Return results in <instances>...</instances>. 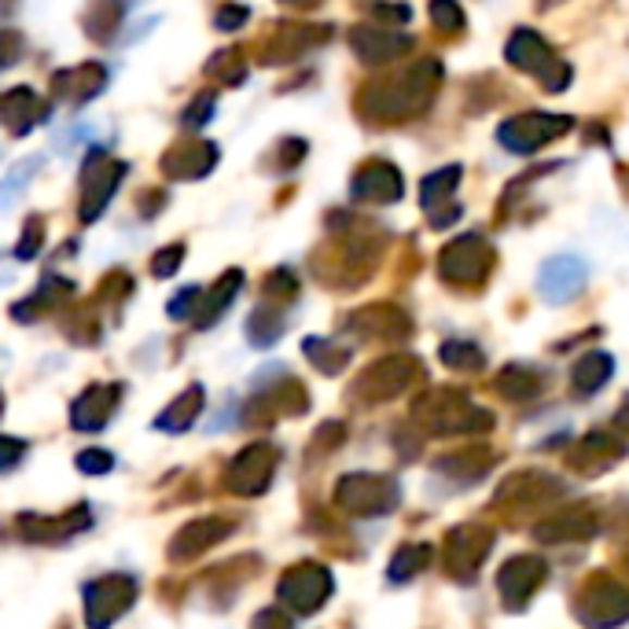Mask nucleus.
I'll return each mask as SVG.
<instances>
[{
    "instance_id": "obj_14",
    "label": "nucleus",
    "mask_w": 629,
    "mask_h": 629,
    "mask_svg": "<svg viewBox=\"0 0 629 629\" xmlns=\"http://www.w3.org/2000/svg\"><path fill=\"white\" fill-rule=\"evenodd\" d=\"M247 8H236V4H225V8H221V12H218V18H214V23H218V30H239V26H244L247 23Z\"/></svg>"
},
{
    "instance_id": "obj_3",
    "label": "nucleus",
    "mask_w": 629,
    "mask_h": 629,
    "mask_svg": "<svg viewBox=\"0 0 629 629\" xmlns=\"http://www.w3.org/2000/svg\"><path fill=\"white\" fill-rule=\"evenodd\" d=\"M564 130H570L567 119H545V114H519V119H511L501 125V144H505L508 151H534L538 144H545L548 137H559Z\"/></svg>"
},
{
    "instance_id": "obj_10",
    "label": "nucleus",
    "mask_w": 629,
    "mask_h": 629,
    "mask_svg": "<svg viewBox=\"0 0 629 629\" xmlns=\"http://www.w3.org/2000/svg\"><path fill=\"white\" fill-rule=\"evenodd\" d=\"M122 26V4L119 0H96L85 15V30H89L96 41H111Z\"/></svg>"
},
{
    "instance_id": "obj_5",
    "label": "nucleus",
    "mask_w": 629,
    "mask_h": 629,
    "mask_svg": "<svg viewBox=\"0 0 629 629\" xmlns=\"http://www.w3.org/2000/svg\"><path fill=\"white\" fill-rule=\"evenodd\" d=\"M218 162V148L214 144H185V148H173L166 155V170L173 177H202L210 173Z\"/></svg>"
},
{
    "instance_id": "obj_4",
    "label": "nucleus",
    "mask_w": 629,
    "mask_h": 629,
    "mask_svg": "<svg viewBox=\"0 0 629 629\" xmlns=\"http://www.w3.org/2000/svg\"><path fill=\"white\" fill-rule=\"evenodd\" d=\"M103 85H108V71H103L100 63L74 66V71L55 74V92L66 96V100H71L74 108H82L85 100H92V96H100V92H103Z\"/></svg>"
},
{
    "instance_id": "obj_6",
    "label": "nucleus",
    "mask_w": 629,
    "mask_h": 629,
    "mask_svg": "<svg viewBox=\"0 0 629 629\" xmlns=\"http://www.w3.org/2000/svg\"><path fill=\"white\" fill-rule=\"evenodd\" d=\"M354 48L361 52L365 63H380V60H391V55H398L402 48H409V37L380 30V26H361V30L354 34Z\"/></svg>"
},
{
    "instance_id": "obj_17",
    "label": "nucleus",
    "mask_w": 629,
    "mask_h": 629,
    "mask_svg": "<svg viewBox=\"0 0 629 629\" xmlns=\"http://www.w3.org/2000/svg\"><path fill=\"white\" fill-rule=\"evenodd\" d=\"M125 4H133V0H122V8H125Z\"/></svg>"
},
{
    "instance_id": "obj_1",
    "label": "nucleus",
    "mask_w": 629,
    "mask_h": 629,
    "mask_svg": "<svg viewBox=\"0 0 629 629\" xmlns=\"http://www.w3.org/2000/svg\"><path fill=\"white\" fill-rule=\"evenodd\" d=\"M122 173H125V162H111L108 151L103 148H92L89 162H85V218H96L103 207H108L111 192L122 185Z\"/></svg>"
},
{
    "instance_id": "obj_12",
    "label": "nucleus",
    "mask_w": 629,
    "mask_h": 629,
    "mask_svg": "<svg viewBox=\"0 0 629 629\" xmlns=\"http://www.w3.org/2000/svg\"><path fill=\"white\" fill-rule=\"evenodd\" d=\"M210 111H214V96H207V92H202L199 100L192 103V108L185 111V119H181V122H185L188 130H199V125H207L210 119H214V114H210Z\"/></svg>"
},
{
    "instance_id": "obj_7",
    "label": "nucleus",
    "mask_w": 629,
    "mask_h": 629,
    "mask_svg": "<svg viewBox=\"0 0 629 629\" xmlns=\"http://www.w3.org/2000/svg\"><path fill=\"white\" fill-rule=\"evenodd\" d=\"M0 119L8 122V130L15 133V137H23V133H30L37 119H41V108H37V96L30 89H12L0 100Z\"/></svg>"
},
{
    "instance_id": "obj_11",
    "label": "nucleus",
    "mask_w": 629,
    "mask_h": 629,
    "mask_svg": "<svg viewBox=\"0 0 629 629\" xmlns=\"http://www.w3.org/2000/svg\"><path fill=\"white\" fill-rule=\"evenodd\" d=\"M18 55H23V37H18L15 30H0V71L15 66Z\"/></svg>"
},
{
    "instance_id": "obj_13",
    "label": "nucleus",
    "mask_w": 629,
    "mask_h": 629,
    "mask_svg": "<svg viewBox=\"0 0 629 629\" xmlns=\"http://www.w3.org/2000/svg\"><path fill=\"white\" fill-rule=\"evenodd\" d=\"M431 15L439 18L442 30H453V26H460V8L453 4V0H434V4H431Z\"/></svg>"
},
{
    "instance_id": "obj_16",
    "label": "nucleus",
    "mask_w": 629,
    "mask_h": 629,
    "mask_svg": "<svg viewBox=\"0 0 629 629\" xmlns=\"http://www.w3.org/2000/svg\"><path fill=\"white\" fill-rule=\"evenodd\" d=\"M287 4H309V0H287Z\"/></svg>"
},
{
    "instance_id": "obj_15",
    "label": "nucleus",
    "mask_w": 629,
    "mask_h": 629,
    "mask_svg": "<svg viewBox=\"0 0 629 629\" xmlns=\"http://www.w3.org/2000/svg\"><path fill=\"white\" fill-rule=\"evenodd\" d=\"M12 8H15V0H0V18L12 15Z\"/></svg>"
},
{
    "instance_id": "obj_8",
    "label": "nucleus",
    "mask_w": 629,
    "mask_h": 629,
    "mask_svg": "<svg viewBox=\"0 0 629 629\" xmlns=\"http://www.w3.org/2000/svg\"><path fill=\"white\" fill-rule=\"evenodd\" d=\"M354 196H372V199H398L402 196V177L391 166H369L361 177L354 181Z\"/></svg>"
},
{
    "instance_id": "obj_2",
    "label": "nucleus",
    "mask_w": 629,
    "mask_h": 629,
    "mask_svg": "<svg viewBox=\"0 0 629 629\" xmlns=\"http://www.w3.org/2000/svg\"><path fill=\"white\" fill-rule=\"evenodd\" d=\"M508 60L516 63V66H522V71L541 74L548 89H564V85H567L564 74H553V66H564V63H556L553 48H548L538 34H530V30H519L508 41Z\"/></svg>"
},
{
    "instance_id": "obj_9",
    "label": "nucleus",
    "mask_w": 629,
    "mask_h": 629,
    "mask_svg": "<svg viewBox=\"0 0 629 629\" xmlns=\"http://www.w3.org/2000/svg\"><path fill=\"white\" fill-rule=\"evenodd\" d=\"M582 280H585V269L578 266L575 258H556V261H548L545 273H541V287H545L548 295H556L559 284H564V295H570L582 287Z\"/></svg>"
}]
</instances>
